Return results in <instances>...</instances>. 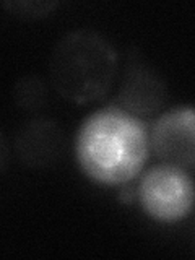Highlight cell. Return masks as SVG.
Segmentation results:
<instances>
[{"mask_svg":"<svg viewBox=\"0 0 195 260\" xmlns=\"http://www.w3.org/2000/svg\"><path fill=\"white\" fill-rule=\"evenodd\" d=\"M8 161H10V146H8L7 138L0 132V173H4Z\"/></svg>","mask_w":195,"mask_h":260,"instance_id":"cell-9","label":"cell"},{"mask_svg":"<svg viewBox=\"0 0 195 260\" xmlns=\"http://www.w3.org/2000/svg\"><path fill=\"white\" fill-rule=\"evenodd\" d=\"M168 98L165 80L140 54H128L124 77L116 101L119 108L137 117H153L158 114Z\"/></svg>","mask_w":195,"mask_h":260,"instance_id":"cell-5","label":"cell"},{"mask_svg":"<svg viewBox=\"0 0 195 260\" xmlns=\"http://www.w3.org/2000/svg\"><path fill=\"white\" fill-rule=\"evenodd\" d=\"M137 199L154 221L176 223L193 207V182L189 171L161 162L142 176Z\"/></svg>","mask_w":195,"mask_h":260,"instance_id":"cell-3","label":"cell"},{"mask_svg":"<svg viewBox=\"0 0 195 260\" xmlns=\"http://www.w3.org/2000/svg\"><path fill=\"white\" fill-rule=\"evenodd\" d=\"M59 5L57 2H5L2 4L4 8H8L10 13L21 16V18H43L49 13L54 12V8Z\"/></svg>","mask_w":195,"mask_h":260,"instance_id":"cell-8","label":"cell"},{"mask_svg":"<svg viewBox=\"0 0 195 260\" xmlns=\"http://www.w3.org/2000/svg\"><path fill=\"white\" fill-rule=\"evenodd\" d=\"M49 75L54 89L75 104L100 101L117 75V52L100 32L78 29L55 44Z\"/></svg>","mask_w":195,"mask_h":260,"instance_id":"cell-2","label":"cell"},{"mask_svg":"<svg viewBox=\"0 0 195 260\" xmlns=\"http://www.w3.org/2000/svg\"><path fill=\"white\" fill-rule=\"evenodd\" d=\"M122 189H120V193H119V200L120 202H124V203H130L134 200V195H135V192L130 189V187L125 184V185H120Z\"/></svg>","mask_w":195,"mask_h":260,"instance_id":"cell-10","label":"cell"},{"mask_svg":"<svg viewBox=\"0 0 195 260\" xmlns=\"http://www.w3.org/2000/svg\"><path fill=\"white\" fill-rule=\"evenodd\" d=\"M65 151V135L57 122L44 117L31 119L15 135V153L29 169H47L60 161Z\"/></svg>","mask_w":195,"mask_h":260,"instance_id":"cell-6","label":"cell"},{"mask_svg":"<svg viewBox=\"0 0 195 260\" xmlns=\"http://www.w3.org/2000/svg\"><path fill=\"white\" fill-rule=\"evenodd\" d=\"M150 150L165 165L192 171L195 166L193 109L184 106L159 116L150 130Z\"/></svg>","mask_w":195,"mask_h":260,"instance_id":"cell-4","label":"cell"},{"mask_svg":"<svg viewBox=\"0 0 195 260\" xmlns=\"http://www.w3.org/2000/svg\"><path fill=\"white\" fill-rule=\"evenodd\" d=\"M13 101L26 112H38L49 101V91L43 80L35 75L23 77L13 86Z\"/></svg>","mask_w":195,"mask_h":260,"instance_id":"cell-7","label":"cell"},{"mask_svg":"<svg viewBox=\"0 0 195 260\" xmlns=\"http://www.w3.org/2000/svg\"><path fill=\"white\" fill-rule=\"evenodd\" d=\"M148 156V127L143 119L116 104L89 114L75 137V158L81 173L101 185L117 187L134 181Z\"/></svg>","mask_w":195,"mask_h":260,"instance_id":"cell-1","label":"cell"}]
</instances>
